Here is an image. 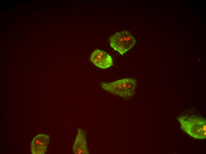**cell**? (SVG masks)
Listing matches in <instances>:
<instances>
[{
	"mask_svg": "<svg viewBox=\"0 0 206 154\" xmlns=\"http://www.w3.org/2000/svg\"><path fill=\"white\" fill-rule=\"evenodd\" d=\"M181 127L185 132L195 139L206 138V121L202 117L193 116H184L178 119Z\"/></svg>",
	"mask_w": 206,
	"mask_h": 154,
	"instance_id": "obj_1",
	"label": "cell"
},
{
	"mask_svg": "<svg viewBox=\"0 0 206 154\" xmlns=\"http://www.w3.org/2000/svg\"><path fill=\"white\" fill-rule=\"evenodd\" d=\"M109 40L111 47L122 55L132 48L136 42L135 38L127 31L116 33L110 37Z\"/></svg>",
	"mask_w": 206,
	"mask_h": 154,
	"instance_id": "obj_3",
	"label": "cell"
},
{
	"mask_svg": "<svg viewBox=\"0 0 206 154\" xmlns=\"http://www.w3.org/2000/svg\"><path fill=\"white\" fill-rule=\"evenodd\" d=\"M90 60L96 66L106 69L113 65L111 57L105 52L98 49H95L91 56Z\"/></svg>",
	"mask_w": 206,
	"mask_h": 154,
	"instance_id": "obj_4",
	"label": "cell"
},
{
	"mask_svg": "<svg viewBox=\"0 0 206 154\" xmlns=\"http://www.w3.org/2000/svg\"><path fill=\"white\" fill-rule=\"evenodd\" d=\"M86 136L85 131L81 128H78L73 145V151L74 153L89 154Z\"/></svg>",
	"mask_w": 206,
	"mask_h": 154,
	"instance_id": "obj_6",
	"label": "cell"
},
{
	"mask_svg": "<svg viewBox=\"0 0 206 154\" xmlns=\"http://www.w3.org/2000/svg\"><path fill=\"white\" fill-rule=\"evenodd\" d=\"M49 137L47 134H40L33 139L30 150L32 154H44L47 150Z\"/></svg>",
	"mask_w": 206,
	"mask_h": 154,
	"instance_id": "obj_5",
	"label": "cell"
},
{
	"mask_svg": "<svg viewBox=\"0 0 206 154\" xmlns=\"http://www.w3.org/2000/svg\"><path fill=\"white\" fill-rule=\"evenodd\" d=\"M136 81L133 78H125L112 82H102L100 85L104 90L123 98H128L134 94Z\"/></svg>",
	"mask_w": 206,
	"mask_h": 154,
	"instance_id": "obj_2",
	"label": "cell"
}]
</instances>
